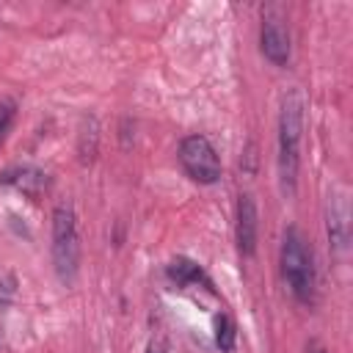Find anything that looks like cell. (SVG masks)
I'll return each mask as SVG.
<instances>
[{
  "label": "cell",
  "mask_w": 353,
  "mask_h": 353,
  "mask_svg": "<svg viewBox=\"0 0 353 353\" xmlns=\"http://www.w3.org/2000/svg\"><path fill=\"white\" fill-rule=\"evenodd\" d=\"M301 138H303V94L298 88H290L281 97V110H279V176L284 193H292L298 182Z\"/></svg>",
  "instance_id": "1"
},
{
  "label": "cell",
  "mask_w": 353,
  "mask_h": 353,
  "mask_svg": "<svg viewBox=\"0 0 353 353\" xmlns=\"http://www.w3.org/2000/svg\"><path fill=\"white\" fill-rule=\"evenodd\" d=\"M281 276L298 303H312L314 287H317V273H314V259L306 237L301 234L298 226H287L281 237Z\"/></svg>",
  "instance_id": "2"
},
{
  "label": "cell",
  "mask_w": 353,
  "mask_h": 353,
  "mask_svg": "<svg viewBox=\"0 0 353 353\" xmlns=\"http://www.w3.org/2000/svg\"><path fill=\"white\" fill-rule=\"evenodd\" d=\"M52 265L61 281H74L80 268V234L74 207L69 201H61L52 210Z\"/></svg>",
  "instance_id": "3"
},
{
  "label": "cell",
  "mask_w": 353,
  "mask_h": 353,
  "mask_svg": "<svg viewBox=\"0 0 353 353\" xmlns=\"http://www.w3.org/2000/svg\"><path fill=\"white\" fill-rule=\"evenodd\" d=\"M179 163L185 174L199 185H215L221 179V157L204 135H188L179 143Z\"/></svg>",
  "instance_id": "4"
},
{
  "label": "cell",
  "mask_w": 353,
  "mask_h": 353,
  "mask_svg": "<svg viewBox=\"0 0 353 353\" xmlns=\"http://www.w3.org/2000/svg\"><path fill=\"white\" fill-rule=\"evenodd\" d=\"M325 229H328V243L336 254H342L350 243V204H347V190L336 188L328 196V210H325Z\"/></svg>",
  "instance_id": "5"
},
{
  "label": "cell",
  "mask_w": 353,
  "mask_h": 353,
  "mask_svg": "<svg viewBox=\"0 0 353 353\" xmlns=\"http://www.w3.org/2000/svg\"><path fill=\"white\" fill-rule=\"evenodd\" d=\"M259 44H262V55L270 63L287 66V61H290V30H287L281 17H276V14H265L262 17Z\"/></svg>",
  "instance_id": "6"
},
{
  "label": "cell",
  "mask_w": 353,
  "mask_h": 353,
  "mask_svg": "<svg viewBox=\"0 0 353 353\" xmlns=\"http://www.w3.org/2000/svg\"><path fill=\"white\" fill-rule=\"evenodd\" d=\"M256 229H259V215H256V201L251 193H243L237 199V248L243 256H254L256 251Z\"/></svg>",
  "instance_id": "7"
},
{
  "label": "cell",
  "mask_w": 353,
  "mask_h": 353,
  "mask_svg": "<svg viewBox=\"0 0 353 353\" xmlns=\"http://www.w3.org/2000/svg\"><path fill=\"white\" fill-rule=\"evenodd\" d=\"M0 182L14 185L17 190H22V193L30 196V199H39V196L47 190V185H50L47 174H44L41 168H33V165H19V168L6 171V174L0 176Z\"/></svg>",
  "instance_id": "8"
},
{
  "label": "cell",
  "mask_w": 353,
  "mask_h": 353,
  "mask_svg": "<svg viewBox=\"0 0 353 353\" xmlns=\"http://www.w3.org/2000/svg\"><path fill=\"white\" fill-rule=\"evenodd\" d=\"M168 276H171L176 284H193V281H201V279H204L201 268H199L193 259H188V256H176V259H171V265H168Z\"/></svg>",
  "instance_id": "9"
},
{
  "label": "cell",
  "mask_w": 353,
  "mask_h": 353,
  "mask_svg": "<svg viewBox=\"0 0 353 353\" xmlns=\"http://www.w3.org/2000/svg\"><path fill=\"white\" fill-rule=\"evenodd\" d=\"M234 336H237L234 320L229 314H218L215 317V342H218V347L221 350H232L234 347Z\"/></svg>",
  "instance_id": "10"
},
{
  "label": "cell",
  "mask_w": 353,
  "mask_h": 353,
  "mask_svg": "<svg viewBox=\"0 0 353 353\" xmlns=\"http://www.w3.org/2000/svg\"><path fill=\"white\" fill-rule=\"evenodd\" d=\"M11 124H14V105L11 102H0V143L8 135Z\"/></svg>",
  "instance_id": "11"
},
{
  "label": "cell",
  "mask_w": 353,
  "mask_h": 353,
  "mask_svg": "<svg viewBox=\"0 0 353 353\" xmlns=\"http://www.w3.org/2000/svg\"><path fill=\"white\" fill-rule=\"evenodd\" d=\"M14 284H17L14 276H6V279L0 281V303H8V301H11V295H14V290H17Z\"/></svg>",
  "instance_id": "12"
},
{
  "label": "cell",
  "mask_w": 353,
  "mask_h": 353,
  "mask_svg": "<svg viewBox=\"0 0 353 353\" xmlns=\"http://www.w3.org/2000/svg\"><path fill=\"white\" fill-rule=\"evenodd\" d=\"M306 353H325V347H323V342H317V339H312V342L306 345Z\"/></svg>",
  "instance_id": "13"
}]
</instances>
